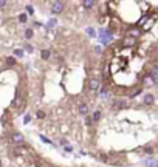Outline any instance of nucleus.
I'll list each match as a JSON object with an SVG mask.
<instances>
[{
	"mask_svg": "<svg viewBox=\"0 0 158 167\" xmlns=\"http://www.w3.org/2000/svg\"><path fill=\"white\" fill-rule=\"evenodd\" d=\"M99 87H101V80L96 79V78L90 79V82H88V88L92 90V91H98Z\"/></svg>",
	"mask_w": 158,
	"mask_h": 167,
	"instance_id": "1",
	"label": "nucleus"
},
{
	"mask_svg": "<svg viewBox=\"0 0 158 167\" xmlns=\"http://www.w3.org/2000/svg\"><path fill=\"white\" fill-rule=\"evenodd\" d=\"M11 141L14 144H17V146H20V144L23 142V136H22L20 133H12L11 135Z\"/></svg>",
	"mask_w": 158,
	"mask_h": 167,
	"instance_id": "2",
	"label": "nucleus"
},
{
	"mask_svg": "<svg viewBox=\"0 0 158 167\" xmlns=\"http://www.w3.org/2000/svg\"><path fill=\"white\" fill-rule=\"evenodd\" d=\"M14 153H16V155H19V156H23L26 153V147L23 146V144H20V146H17L14 148Z\"/></svg>",
	"mask_w": 158,
	"mask_h": 167,
	"instance_id": "3",
	"label": "nucleus"
},
{
	"mask_svg": "<svg viewBox=\"0 0 158 167\" xmlns=\"http://www.w3.org/2000/svg\"><path fill=\"white\" fill-rule=\"evenodd\" d=\"M51 6H53V11L55 12H61L62 10H64V3L62 2H53Z\"/></svg>",
	"mask_w": 158,
	"mask_h": 167,
	"instance_id": "4",
	"label": "nucleus"
},
{
	"mask_svg": "<svg viewBox=\"0 0 158 167\" xmlns=\"http://www.w3.org/2000/svg\"><path fill=\"white\" fill-rule=\"evenodd\" d=\"M11 105L14 107V108H19V107L22 105V98H20V96H16V99L12 101V104H11Z\"/></svg>",
	"mask_w": 158,
	"mask_h": 167,
	"instance_id": "5",
	"label": "nucleus"
},
{
	"mask_svg": "<svg viewBox=\"0 0 158 167\" xmlns=\"http://www.w3.org/2000/svg\"><path fill=\"white\" fill-rule=\"evenodd\" d=\"M150 78H152L153 82H157V80H158V68H152V71H150Z\"/></svg>",
	"mask_w": 158,
	"mask_h": 167,
	"instance_id": "6",
	"label": "nucleus"
},
{
	"mask_svg": "<svg viewBox=\"0 0 158 167\" xmlns=\"http://www.w3.org/2000/svg\"><path fill=\"white\" fill-rule=\"evenodd\" d=\"M146 164H147V167H158V161L157 159H146Z\"/></svg>",
	"mask_w": 158,
	"mask_h": 167,
	"instance_id": "7",
	"label": "nucleus"
},
{
	"mask_svg": "<svg viewBox=\"0 0 158 167\" xmlns=\"http://www.w3.org/2000/svg\"><path fill=\"white\" fill-rule=\"evenodd\" d=\"M79 111L82 115H87L88 113V105H87V104H81V105H79Z\"/></svg>",
	"mask_w": 158,
	"mask_h": 167,
	"instance_id": "8",
	"label": "nucleus"
},
{
	"mask_svg": "<svg viewBox=\"0 0 158 167\" xmlns=\"http://www.w3.org/2000/svg\"><path fill=\"white\" fill-rule=\"evenodd\" d=\"M144 102H146L147 105L153 104V96H152V94H146V96H144Z\"/></svg>",
	"mask_w": 158,
	"mask_h": 167,
	"instance_id": "9",
	"label": "nucleus"
},
{
	"mask_svg": "<svg viewBox=\"0 0 158 167\" xmlns=\"http://www.w3.org/2000/svg\"><path fill=\"white\" fill-rule=\"evenodd\" d=\"M82 5H84V6H87V8H92V6L95 5V2H90V0H87V2H84Z\"/></svg>",
	"mask_w": 158,
	"mask_h": 167,
	"instance_id": "10",
	"label": "nucleus"
},
{
	"mask_svg": "<svg viewBox=\"0 0 158 167\" xmlns=\"http://www.w3.org/2000/svg\"><path fill=\"white\" fill-rule=\"evenodd\" d=\"M99 118H101V111H95V113H93V119L98 121Z\"/></svg>",
	"mask_w": 158,
	"mask_h": 167,
	"instance_id": "11",
	"label": "nucleus"
},
{
	"mask_svg": "<svg viewBox=\"0 0 158 167\" xmlns=\"http://www.w3.org/2000/svg\"><path fill=\"white\" fill-rule=\"evenodd\" d=\"M19 22L25 23V22H26V14H20V16H19Z\"/></svg>",
	"mask_w": 158,
	"mask_h": 167,
	"instance_id": "12",
	"label": "nucleus"
},
{
	"mask_svg": "<svg viewBox=\"0 0 158 167\" xmlns=\"http://www.w3.org/2000/svg\"><path fill=\"white\" fill-rule=\"evenodd\" d=\"M115 105H119L118 108H123V107L126 105V102H124V101H118V102H115Z\"/></svg>",
	"mask_w": 158,
	"mask_h": 167,
	"instance_id": "13",
	"label": "nucleus"
},
{
	"mask_svg": "<svg viewBox=\"0 0 158 167\" xmlns=\"http://www.w3.org/2000/svg\"><path fill=\"white\" fill-rule=\"evenodd\" d=\"M25 36H26L28 39H30V37H33V31H31V30H26V31H25Z\"/></svg>",
	"mask_w": 158,
	"mask_h": 167,
	"instance_id": "14",
	"label": "nucleus"
},
{
	"mask_svg": "<svg viewBox=\"0 0 158 167\" xmlns=\"http://www.w3.org/2000/svg\"><path fill=\"white\" fill-rule=\"evenodd\" d=\"M14 54H16V56H19V57H22V56H23V51H22V49H16Z\"/></svg>",
	"mask_w": 158,
	"mask_h": 167,
	"instance_id": "15",
	"label": "nucleus"
},
{
	"mask_svg": "<svg viewBox=\"0 0 158 167\" xmlns=\"http://www.w3.org/2000/svg\"><path fill=\"white\" fill-rule=\"evenodd\" d=\"M42 57H43V59H48V57H50V51H42Z\"/></svg>",
	"mask_w": 158,
	"mask_h": 167,
	"instance_id": "16",
	"label": "nucleus"
},
{
	"mask_svg": "<svg viewBox=\"0 0 158 167\" xmlns=\"http://www.w3.org/2000/svg\"><path fill=\"white\" fill-rule=\"evenodd\" d=\"M133 42H135L133 39H126L124 40V45H127V47H129V43H133Z\"/></svg>",
	"mask_w": 158,
	"mask_h": 167,
	"instance_id": "17",
	"label": "nucleus"
},
{
	"mask_svg": "<svg viewBox=\"0 0 158 167\" xmlns=\"http://www.w3.org/2000/svg\"><path fill=\"white\" fill-rule=\"evenodd\" d=\"M87 33H88V36H92V37L95 36V31H93L92 28H87Z\"/></svg>",
	"mask_w": 158,
	"mask_h": 167,
	"instance_id": "18",
	"label": "nucleus"
},
{
	"mask_svg": "<svg viewBox=\"0 0 158 167\" xmlns=\"http://www.w3.org/2000/svg\"><path fill=\"white\" fill-rule=\"evenodd\" d=\"M14 57H10V59H8V64H10V65H12V64H14Z\"/></svg>",
	"mask_w": 158,
	"mask_h": 167,
	"instance_id": "19",
	"label": "nucleus"
},
{
	"mask_svg": "<svg viewBox=\"0 0 158 167\" xmlns=\"http://www.w3.org/2000/svg\"><path fill=\"white\" fill-rule=\"evenodd\" d=\"M40 139H42L43 142H48V144H51V142H50V139H47V138H45V136H40Z\"/></svg>",
	"mask_w": 158,
	"mask_h": 167,
	"instance_id": "20",
	"label": "nucleus"
},
{
	"mask_svg": "<svg viewBox=\"0 0 158 167\" xmlns=\"http://www.w3.org/2000/svg\"><path fill=\"white\" fill-rule=\"evenodd\" d=\"M85 124L90 125V124H92V119H90V118H85Z\"/></svg>",
	"mask_w": 158,
	"mask_h": 167,
	"instance_id": "21",
	"label": "nucleus"
},
{
	"mask_svg": "<svg viewBox=\"0 0 158 167\" xmlns=\"http://www.w3.org/2000/svg\"><path fill=\"white\" fill-rule=\"evenodd\" d=\"M26 11H28L30 14H31V12H33V6H26Z\"/></svg>",
	"mask_w": 158,
	"mask_h": 167,
	"instance_id": "22",
	"label": "nucleus"
},
{
	"mask_svg": "<svg viewBox=\"0 0 158 167\" xmlns=\"http://www.w3.org/2000/svg\"><path fill=\"white\" fill-rule=\"evenodd\" d=\"M6 5V2H3V0H0V8H2V6H5Z\"/></svg>",
	"mask_w": 158,
	"mask_h": 167,
	"instance_id": "23",
	"label": "nucleus"
}]
</instances>
